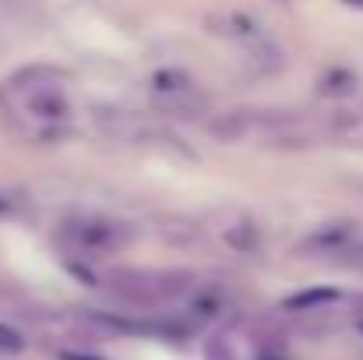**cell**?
I'll return each mask as SVG.
<instances>
[{
    "label": "cell",
    "mask_w": 363,
    "mask_h": 360,
    "mask_svg": "<svg viewBox=\"0 0 363 360\" xmlns=\"http://www.w3.org/2000/svg\"><path fill=\"white\" fill-rule=\"evenodd\" d=\"M152 96L173 117H198V114H205V96L198 92V85L184 71H159L152 78Z\"/></svg>",
    "instance_id": "obj_1"
},
{
    "label": "cell",
    "mask_w": 363,
    "mask_h": 360,
    "mask_svg": "<svg viewBox=\"0 0 363 360\" xmlns=\"http://www.w3.org/2000/svg\"><path fill=\"white\" fill-rule=\"evenodd\" d=\"M130 237L134 234L123 223H113V219H74V223H67V240L78 251H89V254L123 251L130 244Z\"/></svg>",
    "instance_id": "obj_2"
},
{
    "label": "cell",
    "mask_w": 363,
    "mask_h": 360,
    "mask_svg": "<svg viewBox=\"0 0 363 360\" xmlns=\"http://www.w3.org/2000/svg\"><path fill=\"white\" fill-rule=\"evenodd\" d=\"M25 114L50 127V124H60L67 117V99L57 85H32L25 96Z\"/></svg>",
    "instance_id": "obj_3"
},
{
    "label": "cell",
    "mask_w": 363,
    "mask_h": 360,
    "mask_svg": "<svg viewBox=\"0 0 363 360\" xmlns=\"http://www.w3.org/2000/svg\"><path fill=\"white\" fill-rule=\"evenodd\" d=\"M353 223H332V227H321L314 230L311 237H303V244L296 251H307V254H328V251H339L353 240Z\"/></svg>",
    "instance_id": "obj_4"
},
{
    "label": "cell",
    "mask_w": 363,
    "mask_h": 360,
    "mask_svg": "<svg viewBox=\"0 0 363 360\" xmlns=\"http://www.w3.org/2000/svg\"><path fill=\"white\" fill-rule=\"evenodd\" d=\"M335 297H339L335 290H307V293L293 297V300H289V307H318V304H332Z\"/></svg>",
    "instance_id": "obj_5"
},
{
    "label": "cell",
    "mask_w": 363,
    "mask_h": 360,
    "mask_svg": "<svg viewBox=\"0 0 363 360\" xmlns=\"http://www.w3.org/2000/svg\"><path fill=\"white\" fill-rule=\"evenodd\" d=\"M25 339L11 329V325H0V354H21Z\"/></svg>",
    "instance_id": "obj_6"
},
{
    "label": "cell",
    "mask_w": 363,
    "mask_h": 360,
    "mask_svg": "<svg viewBox=\"0 0 363 360\" xmlns=\"http://www.w3.org/2000/svg\"><path fill=\"white\" fill-rule=\"evenodd\" d=\"M67 360H92V357H67Z\"/></svg>",
    "instance_id": "obj_7"
}]
</instances>
